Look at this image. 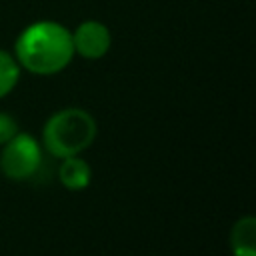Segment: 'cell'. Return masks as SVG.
Here are the masks:
<instances>
[{"label":"cell","instance_id":"obj_1","mask_svg":"<svg viewBox=\"0 0 256 256\" xmlns=\"http://www.w3.org/2000/svg\"><path fill=\"white\" fill-rule=\"evenodd\" d=\"M72 54V34L56 22H36L16 40L18 62L34 74H54L62 70Z\"/></svg>","mask_w":256,"mask_h":256},{"label":"cell","instance_id":"obj_2","mask_svg":"<svg viewBox=\"0 0 256 256\" xmlns=\"http://www.w3.org/2000/svg\"><path fill=\"white\" fill-rule=\"evenodd\" d=\"M96 136L94 118L80 108L56 112L44 126V146L52 156H76L92 144Z\"/></svg>","mask_w":256,"mask_h":256},{"label":"cell","instance_id":"obj_3","mask_svg":"<svg viewBox=\"0 0 256 256\" xmlns=\"http://www.w3.org/2000/svg\"><path fill=\"white\" fill-rule=\"evenodd\" d=\"M42 152L38 142L28 134H14L0 156V170L10 180H28L38 172Z\"/></svg>","mask_w":256,"mask_h":256},{"label":"cell","instance_id":"obj_4","mask_svg":"<svg viewBox=\"0 0 256 256\" xmlns=\"http://www.w3.org/2000/svg\"><path fill=\"white\" fill-rule=\"evenodd\" d=\"M72 46L74 52L88 60L102 58L110 48V32L104 24L96 20H86L72 34Z\"/></svg>","mask_w":256,"mask_h":256},{"label":"cell","instance_id":"obj_5","mask_svg":"<svg viewBox=\"0 0 256 256\" xmlns=\"http://www.w3.org/2000/svg\"><path fill=\"white\" fill-rule=\"evenodd\" d=\"M230 246L234 256H256V218H240L230 232Z\"/></svg>","mask_w":256,"mask_h":256},{"label":"cell","instance_id":"obj_6","mask_svg":"<svg viewBox=\"0 0 256 256\" xmlns=\"http://www.w3.org/2000/svg\"><path fill=\"white\" fill-rule=\"evenodd\" d=\"M60 182L70 190H82L90 182V168L84 160L76 156H66L58 170Z\"/></svg>","mask_w":256,"mask_h":256},{"label":"cell","instance_id":"obj_7","mask_svg":"<svg viewBox=\"0 0 256 256\" xmlns=\"http://www.w3.org/2000/svg\"><path fill=\"white\" fill-rule=\"evenodd\" d=\"M18 82V66L14 58L0 50V98L6 96Z\"/></svg>","mask_w":256,"mask_h":256},{"label":"cell","instance_id":"obj_8","mask_svg":"<svg viewBox=\"0 0 256 256\" xmlns=\"http://www.w3.org/2000/svg\"><path fill=\"white\" fill-rule=\"evenodd\" d=\"M14 134H16V120L0 112V144H6Z\"/></svg>","mask_w":256,"mask_h":256}]
</instances>
